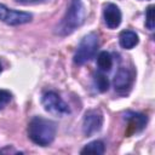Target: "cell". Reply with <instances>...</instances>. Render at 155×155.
Instances as JSON below:
<instances>
[{
    "instance_id": "obj_1",
    "label": "cell",
    "mask_w": 155,
    "mask_h": 155,
    "mask_svg": "<svg viewBox=\"0 0 155 155\" xmlns=\"http://www.w3.org/2000/svg\"><path fill=\"white\" fill-rule=\"evenodd\" d=\"M57 125L52 120L42 116H34L28 124V137L29 139L40 147L50 145L56 137Z\"/></svg>"
},
{
    "instance_id": "obj_2",
    "label": "cell",
    "mask_w": 155,
    "mask_h": 155,
    "mask_svg": "<svg viewBox=\"0 0 155 155\" xmlns=\"http://www.w3.org/2000/svg\"><path fill=\"white\" fill-rule=\"evenodd\" d=\"M86 18V8L82 0H71L62 21L56 28V34L59 36L70 35L74 30L80 28Z\"/></svg>"
},
{
    "instance_id": "obj_3",
    "label": "cell",
    "mask_w": 155,
    "mask_h": 155,
    "mask_svg": "<svg viewBox=\"0 0 155 155\" xmlns=\"http://www.w3.org/2000/svg\"><path fill=\"white\" fill-rule=\"evenodd\" d=\"M98 46H99L98 35L94 31L86 34L79 42V46L74 54V62L78 65L85 64L86 62H88L90 59H92L96 56Z\"/></svg>"
},
{
    "instance_id": "obj_4",
    "label": "cell",
    "mask_w": 155,
    "mask_h": 155,
    "mask_svg": "<svg viewBox=\"0 0 155 155\" xmlns=\"http://www.w3.org/2000/svg\"><path fill=\"white\" fill-rule=\"evenodd\" d=\"M41 104H42L44 109L51 115L63 117V116H67L70 114L69 105L54 91L45 92L41 97Z\"/></svg>"
},
{
    "instance_id": "obj_5",
    "label": "cell",
    "mask_w": 155,
    "mask_h": 155,
    "mask_svg": "<svg viewBox=\"0 0 155 155\" xmlns=\"http://www.w3.org/2000/svg\"><path fill=\"white\" fill-rule=\"evenodd\" d=\"M33 16L25 11H17L6 7L5 5L0 4V21L8 24V25H21L29 23Z\"/></svg>"
},
{
    "instance_id": "obj_6",
    "label": "cell",
    "mask_w": 155,
    "mask_h": 155,
    "mask_svg": "<svg viewBox=\"0 0 155 155\" xmlns=\"http://www.w3.org/2000/svg\"><path fill=\"white\" fill-rule=\"evenodd\" d=\"M103 126V115L99 110H90L82 120V132L86 137H91L99 132Z\"/></svg>"
},
{
    "instance_id": "obj_7",
    "label": "cell",
    "mask_w": 155,
    "mask_h": 155,
    "mask_svg": "<svg viewBox=\"0 0 155 155\" xmlns=\"http://www.w3.org/2000/svg\"><path fill=\"white\" fill-rule=\"evenodd\" d=\"M103 18H104L105 25L109 29L117 28L122 21V15H121L119 6H116L115 4H111V2L107 4L103 10Z\"/></svg>"
},
{
    "instance_id": "obj_8",
    "label": "cell",
    "mask_w": 155,
    "mask_h": 155,
    "mask_svg": "<svg viewBox=\"0 0 155 155\" xmlns=\"http://www.w3.org/2000/svg\"><path fill=\"white\" fill-rule=\"evenodd\" d=\"M124 119L128 122V131L127 133H132V132H140L148 122V117L144 114H139V113H133V111H128L125 114Z\"/></svg>"
},
{
    "instance_id": "obj_9",
    "label": "cell",
    "mask_w": 155,
    "mask_h": 155,
    "mask_svg": "<svg viewBox=\"0 0 155 155\" xmlns=\"http://www.w3.org/2000/svg\"><path fill=\"white\" fill-rule=\"evenodd\" d=\"M132 74L130 73L128 69L126 68H120L117 70V73L115 74L114 76V80H113V85L115 87L116 91L119 92H124L126 91L127 88L131 87L132 85Z\"/></svg>"
},
{
    "instance_id": "obj_10",
    "label": "cell",
    "mask_w": 155,
    "mask_h": 155,
    "mask_svg": "<svg viewBox=\"0 0 155 155\" xmlns=\"http://www.w3.org/2000/svg\"><path fill=\"white\" fill-rule=\"evenodd\" d=\"M138 42H139V38H138L137 33L133 30L126 29V30H122L119 35V44L125 50L133 48L134 46L138 45Z\"/></svg>"
},
{
    "instance_id": "obj_11",
    "label": "cell",
    "mask_w": 155,
    "mask_h": 155,
    "mask_svg": "<svg viewBox=\"0 0 155 155\" xmlns=\"http://www.w3.org/2000/svg\"><path fill=\"white\" fill-rule=\"evenodd\" d=\"M105 151V147H104V143L102 140H92L88 144H86L80 154H96V155H102L104 154Z\"/></svg>"
},
{
    "instance_id": "obj_12",
    "label": "cell",
    "mask_w": 155,
    "mask_h": 155,
    "mask_svg": "<svg viewBox=\"0 0 155 155\" xmlns=\"http://www.w3.org/2000/svg\"><path fill=\"white\" fill-rule=\"evenodd\" d=\"M97 65L101 71H109L113 67V57L109 52L107 51H102L99 52L98 57H97Z\"/></svg>"
},
{
    "instance_id": "obj_13",
    "label": "cell",
    "mask_w": 155,
    "mask_h": 155,
    "mask_svg": "<svg viewBox=\"0 0 155 155\" xmlns=\"http://www.w3.org/2000/svg\"><path fill=\"white\" fill-rule=\"evenodd\" d=\"M93 81H94V86L99 91V92H105L109 90V80L108 78L103 74V71H98L94 74V78H93Z\"/></svg>"
},
{
    "instance_id": "obj_14",
    "label": "cell",
    "mask_w": 155,
    "mask_h": 155,
    "mask_svg": "<svg viewBox=\"0 0 155 155\" xmlns=\"http://www.w3.org/2000/svg\"><path fill=\"white\" fill-rule=\"evenodd\" d=\"M145 27L149 30H154V28H155V22H154V6L153 5H150L147 8V12H145Z\"/></svg>"
},
{
    "instance_id": "obj_15",
    "label": "cell",
    "mask_w": 155,
    "mask_h": 155,
    "mask_svg": "<svg viewBox=\"0 0 155 155\" xmlns=\"http://www.w3.org/2000/svg\"><path fill=\"white\" fill-rule=\"evenodd\" d=\"M12 94L7 90H0V110H2L10 102H11Z\"/></svg>"
},
{
    "instance_id": "obj_16",
    "label": "cell",
    "mask_w": 155,
    "mask_h": 155,
    "mask_svg": "<svg viewBox=\"0 0 155 155\" xmlns=\"http://www.w3.org/2000/svg\"><path fill=\"white\" fill-rule=\"evenodd\" d=\"M17 4H21V5H34V4H41V2H45L47 0H15Z\"/></svg>"
},
{
    "instance_id": "obj_17",
    "label": "cell",
    "mask_w": 155,
    "mask_h": 155,
    "mask_svg": "<svg viewBox=\"0 0 155 155\" xmlns=\"http://www.w3.org/2000/svg\"><path fill=\"white\" fill-rule=\"evenodd\" d=\"M12 153V154H17V151L12 148V147H10V145H7L6 148H4V149H0V154H2V153Z\"/></svg>"
},
{
    "instance_id": "obj_18",
    "label": "cell",
    "mask_w": 155,
    "mask_h": 155,
    "mask_svg": "<svg viewBox=\"0 0 155 155\" xmlns=\"http://www.w3.org/2000/svg\"><path fill=\"white\" fill-rule=\"evenodd\" d=\"M1 71H2V67H1V64H0V74H1Z\"/></svg>"
}]
</instances>
